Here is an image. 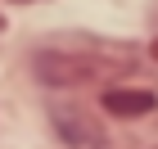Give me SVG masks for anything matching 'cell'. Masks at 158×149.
I'll return each mask as SVG.
<instances>
[{
	"instance_id": "1",
	"label": "cell",
	"mask_w": 158,
	"mask_h": 149,
	"mask_svg": "<svg viewBox=\"0 0 158 149\" xmlns=\"http://www.w3.org/2000/svg\"><path fill=\"white\" fill-rule=\"evenodd\" d=\"M36 68L54 86H77V81L104 77V54L95 59V54H73V50H45V54H36Z\"/></svg>"
},
{
	"instance_id": "2",
	"label": "cell",
	"mask_w": 158,
	"mask_h": 149,
	"mask_svg": "<svg viewBox=\"0 0 158 149\" xmlns=\"http://www.w3.org/2000/svg\"><path fill=\"white\" fill-rule=\"evenodd\" d=\"M54 126H59V136H63L68 149H113L109 136L99 131V122L90 113H81V109H59L54 113Z\"/></svg>"
},
{
	"instance_id": "3",
	"label": "cell",
	"mask_w": 158,
	"mask_h": 149,
	"mask_svg": "<svg viewBox=\"0 0 158 149\" xmlns=\"http://www.w3.org/2000/svg\"><path fill=\"white\" fill-rule=\"evenodd\" d=\"M104 109L118 113V118H145V113L154 109V95H149V90L118 86V90H104Z\"/></svg>"
},
{
	"instance_id": "4",
	"label": "cell",
	"mask_w": 158,
	"mask_h": 149,
	"mask_svg": "<svg viewBox=\"0 0 158 149\" xmlns=\"http://www.w3.org/2000/svg\"><path fill=\"white\" fill-rule=\"evenodd\" d=\"M154 59H158V41H154Z\"/></svg>"
},
{
	"instance_id": "5",
	"label": "cell",
	"mask_w": 158,
	"mask_h": 149,
	"mask_svg": "<svg viewBox=\"0 0 158 149\" xmlns=\"http://www.w3.org/2000/svg\"><path fill=\"white\" fill-rule=\"evenodd\" d=\"M0 27H5V18H0Z\"/></svg>"
},
{
	"instance_id": "6",
	"label": "cell",
	"mask_w": 158,
	"mask_h": 149,
	"mask_svg": "<svg viewBox=\"0 0 158 149\" xmlns=\"http://www.w3.org/2000/svg\"><path fill=\"white\" fill-rule=\"evenodd\" d=\"M23 5H27V0H23Z\"/></svg>"
}]
</instances>
